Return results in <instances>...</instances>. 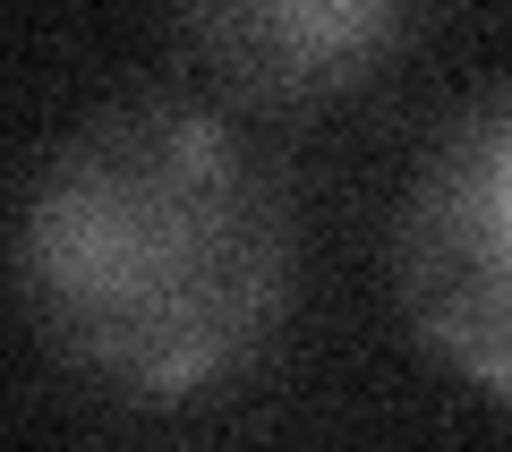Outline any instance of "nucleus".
<instances>
[{
    "label": "nucleus",
    "mask_w": 512,
    "mask_h": 452,
    "mask_svg": "<svg viewBox=\"0 0 512 452\" xmlns=\"http://www.w3.org/2000/svg\"><path fill=\"white\" fill-rule=\"evenodd\" d=\"M393 282L419 342L512 401V94L470 103L393 222Z\"/></svg>",
    "instance_id": "obj_2"
},
{
    "label": "nucleus",
    "mask_w": 512,
    "mask_h": 452,
    "mask_svg": "<svg viewBox=\"0 0 512 452\" xmlns=\"http://www.w3.org/2000/svg\"><path fill=\"white\" fill-rule=\"evenodd\" d=\"M18 290L77 376L128 401H188L265 350L291 299V214L231 120L128 94L35 171Z\"/></svg>",
    "instance_id": "obj_1"
},
{
    "label": "nucleus",
    "mask_w": 512,
    "mask_h": 452,
    "mask_svg": "<svg viewBox=\"0 0 512 452\" xmlns=\"http://www.w3.org/2000/svg\"><path fill=\"white\" fill-rule=\"evenodd\" d=\"M188 35L231 86L265 103H308V94L359 86L410 35V18L384 0H274V9H205Z\"/></svg>",
    "instance_id": "obj_3"
}]
</instances>
